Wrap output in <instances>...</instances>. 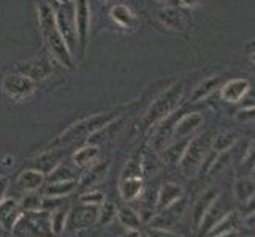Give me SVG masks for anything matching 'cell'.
I'll list each match as a JSON object with an SVG mask.
<instances>
[{
  "instance_id": "16",
  "label": "cell",
  "mask_w": 255,
  "mask_h": 237,
  "mask_svg": "<svg viewBox=\"0 0 255 237\" xmlns=\"http://www.w3.org/2000/svg\"><path fill=\"white\" fill-rule=\"evenodd\" d=\"M111 17L114 19V22L119 24L121 27H124V29H135L138 25V17L126 5L114 6L111 10Z\"/></svg>"
},
{
  "instance_id": "21",
  "label": "cell",
  "mask_w": 255,
  "mask_h": 237,
  "mask_svg": "<svg viewBox=\"0 0 255 237\" xmlns=\"http://www.w3.org/2000/svg\"><path fill=\"white\" fill-rule=\"evenodd\" d=\"M181 196V188L174 183H166L163 185L162 191H160V196H159V207L165 209L168 207L170 204H173L176 199Z\"/></svg>"
},
{
  "instance_id": "36",
  "label": "cell",
  "mask_w": 255,
  "mask_h": 237,
  "mask_svg": "<svg viewBox=\"0 0 255 237\" xmlns=\"http://www.w3.org/2000/svg\"><path fill=\"white\" fill-rule=\"evenodd\" d=\"M252 60H254V62H255V52H254V54H252Z\"/></svg>"
},
{
  "instance_id": "8",
  "label": "cell",
  "mask_w": 255,
  "mask_h": 237,
  "mask_svg": "<svg viewBox=\"0 0 255 237\" xmlns=\"http://www.w3.org/2000/svg\"><path fill=\"white\" fill-rule=\"evenodd\" d=\"M17 72L30 78L33 82L41 81V79H46L52 73V67L49 64V60L45 57H35L25 64H21L17 67Z\"/></svg>"
},
{
  "instance_id": "25",
  "label": "cell",
  "mask_w": 255,
  "mask_h": 237,
  "mask_svg": "<svg viewBox=\"0 0 255 237\" xmlns=\"http://www.w3.org/2000/svg\"><path fill=\"white\" fill-rule=\"evenodd\" d=\"M76 174L72 168H68L67 164H59L49 172V183L51 182H67V180H75Z\"/></svg>"
},
{
  "instance_id": "9",
  "label": "cell",
  "mask_w": 255,
  "mask_h": 237,
  "mask_svg": "<svg viewBox=\"0 0 255 237\" xmlns=\"http://www.w3.org/2000/svg\"><path fill=\"white\" fill-rule=\"evenodd\" d=\"M97 217H99V209L97 206H89L84 204L76 207L72 214H68V226L72 230H83V228H87L89 225H92Z\"/></svg>"
},
{
  "instance_id": "11",
  "label": "cell",
  "mask_w": 255,
  "mask_h": 237,
  "mask_svg": "<svg viewBox=\"0 0 255 237\" xmlns=\"http://www.w3.org/2000/svg\"><path fill=\"white\" fill-rule=\"evenodd\" d=\"M64 155L65 154L62 152V149H46V151L33 161L32 169H37L43 174L51 172L60 164V160L64 158Z\"/></svg>"
},
{
  "instance_id": "5",
  "label": "cell",
  "mask_w": 255,
  "mask_h": 237,
  "mask_svg": "<svg viewBox=\"0 0 255 237\" xmlns=\"http://www.w3.org/2000/svg\"><path fill=\"white\" fill-rule=\"evenodd\" d=\"M2 89L5 95L13 101H24L27 100L29 96L33 95L35 92V82L30 78H27L22 73H13L5 76L3 82H2Z\"/></svg>"
},
{
  "instance_id": "15",
  "label": "cell",
  "mask_w": 255,
  "mask_h": 237,
  "mask_svg": "<svg viewBox=\"0 0 255 237\" xmlns=\"http://www.w3.org/2000/svg\"><path fill=\"white\" fill-rule=\"evenodd\" d=\"M249 92V82L246 79H233L228 84L224 85L222 89V96L227 101H240L243 100V96Z\"/></svg>"
},
{
  "instance_id": "20",
  "label": "cell",
  "mask_w": 255,
  "mask_h": 237,
  "mask_svg": "<svg viewBox=\"0 0 255 237\" xmlns=\"http://www.w3.org/2000/svg\"><path fill=\"white\" fill-rule=\"evenodd\" d=\"M159 17L166 27L174 29V30H182L184 25H186L184 24L182 16L178 11H174L173 8H165V10H162L159 13Z\"/></svg>"
},
{
  "instance_id": "12",
  "label": "cell",
  "mask_w": 255,
  "mask_h": 237,
  "mask_svg": "<svg viewBox=\"0 0 255 237\" xmlns=\"http://www.w3.org/2000/svg\"><path fill=\"white\" fill-rule=\"evenodd\" d=\"M108 171V163L103 161V163H97V164H92L89 166V171H87L84 175L81 182L78 183V188L80 190H84L87 191L89 188L95 187L97 183H100L105 177V174H107Z\"/></svg>"
},
{
  "instance_id": "23",
  "label": "cell",
  "mask_w": 255,
  "mask_h": 237,
  "mask_svg": "<svg viewBox=\"0 0 255 237\" xmlns=\"http://www.w3.org/2000/svg\"><path fill=\"white\" fill-rule=\"evenodd\" d=\"M219 84H221V76L206 79V81H203L200 85H197V89L193 90V93H192V100H193V101H197V100L205 98V96H208L214 89H217Z\"/></svg>"
},
{
  "instance_id": "28",
  "label": "cell",
  "mask_w": 255,
  "mask_h": 237,
  "mask_svg": "<svg viewBox=\"0 0 255 237\" xmlns=\"http://www.w3.org/2000/svg\"><path fill=\"white\" fill-rule=\"evenodd\" d=\"M114 217H116V207H114V204L102 203V207L99 209V217H97V220H99L102 225H108Z\"/></svg>"
},
{
  "instance_id": "2",
  "label": "cell",
  "mask_w": 255,
  "mask_h": 237,
  "mask_svg": "<svg viewBox=\"0 0 255 237\" xmlns=\"http://www.w3.org/2000/svg\"><path fill=\"white\" fill-rule=\"evenodd\" d=\"M121 111L122 108H116V109H111L102 114H95V116H91L81 122H78V124L67 128L62 135H59L54 141L48 146V149H65L67 146L75 144L78 141H81V139H87L91 135H94L95 131L102 130L103 127H107L108 124L116 120Z\"/></svg>"
},
{
  "instance_id": "10",
  "label": "cell",
  "mask_w": 255,
  "mask_h": 237,
  "mask_svg": "<svg viewBox=\"0 0 255 237\" xmlns=\"http://www.w3.org/2000/svg\"><path fill=\"white\" fill-rule=\"evenodd\" d=\"M21 206L14 199H3L0 203V226L5 231L14 230L17 220L21 218Z\"/></svg>"
},
{
  "instance_id": "13",
  "label": "cell",
  "mask_w": 255,
  "mask_h": 237,
  "mask_svg": "<svg viewBox=\"0 0 255 237\" xmlns=\"http://www.w3.org/2000/svg\"><path fill=\"white\" fill-rule=\"evenodd\" d=\"M43 183H45V174L32 168L17 177V187L22 191H37Z\"/></svg>"
},
{
  "instance_id": "32",
  "label": "cell",
  "mask_w": 255,
  "mask_h": 237,
  "mask_svg": "<svg viewBox=\"0 0 255 237\" xmlns=\"http://www.w3.org/2000/svg\"><path fill=\"white\" fill-rule=\"evenodd\" d=\"M201 2H203V0H181V3H182V5L190 6V8L201 5Z\"/></svg>"
},
{
  "instance_id": "19",
  "label": "cell",
  "mask_w": 255,
  "mask_h": 237,
  "mask_svg": "<svg viewBox=\"0 0 255 237\" xmlns=\"http://www.w3.org/2000/svg\"><path fill=\"white\" fill-rule=\"evenodd\" d=\"M201 124V117L198 114H190V116L182 117L178 124H176V130L174 135L176 136H187L190 135L193 130H195L198 125Z\"/></svg>"
},
{
  "instance_id": "27",
  "label": "cell",
  "mask_w": 255,
  "mask_h": 237,
  "mask_svg": "<svg viewBox=\"0 0 255 237\" xmlns=\"http://www.w3.org/2000/svg\"><path fill=\"white\" fill-rule=\"evenodd\" d=\"M143 164L139 161V158H131V160L126 164L124 171H122L121 179H130V177H141Z\"/></svg>"
},
{
  "instance_id": "3",
  "label": "cell",
  "mask_w": 255,
  "mask_h": 237,
  "mask_svg": "<svg viewBox=\"0 0 255 237\" xmlns=\"http://www.w3.org/2000/svg\"><path fill=\"white\" fill-rule=\"evenodd\" d=\"M181 93H182V85H174L166 92H163L159 98L151 104V108H149L147 112L144 114L143 128L144 130L151 128L159 120H162L163 117L168 116V114L176 108V104H178V101L181 98Z\"/></svg>"
},
{
  "instance_id": "29",
  "label": "cell",
  "mask_w": 255,
  "mask_h": 237,
  "mask_svg": "<svg viewBox=\"0 0 255 237\" xmlns=\"http://www.w3.org/2000/svg\"><path fill=\"white\" fill-rule=\"evenodd\" d=\"M83 204H89V206H102L103 203V195L100 191H87L80 198Z\"/></svg>"
},
{
  "instance_id": "30",
  "label": "cell",
  "mask_w": 255,
  "mask_h": 237,
  "mask_svg": "<svg viewBox=\"0 0 255 237\" xmlns=\"http://www.w3.org/2000/svg\"><path fill=\"white\" fill-rule=\"evenodd\" d=\"M147 237H178L173 234L171 231L160 230V228H152V230H147Z\"/></svg>"
},
{
  "instance_id": "24",
  "label": "cell",
  "mask_w": 255,
  "mask_h": 237,
  "mask_svg": "<svg viewBox=\"0 0 255 237\" xmlns=\"http://www.w3.org/2000/svg\"><path fill=\"white\" fill-rule=\"evenodd\" d=\"M68 218V210L64 207L56 209L54 212L49 215V223H51V231L54 234H60L65 228V222Z\"/></svg>"
},
{
  "instance_id": "18",
  "label": "cell",
  "mask_w": 255,
  "mask_h": 237,
  "mask_svg": "<svg viewBox=\"0 0 255 237\" xmlns=\"http://www.w3.org/2000/svg\"><path fill=\"white\" fill-rule=\"evenodd\" d=\"M78 183L76 180H67V182H51L45 190V195L49 198H64L68 193L76 190Z\"/></svg>"
},
{
  "instance_id": "22",
  "label": "cell",
  "mask_w": 255,
  "mask_h": 237,
  "mask_svg": "<svg viewBox=\"0 0 255 237\" xmlns=\"http://www.w3.org/2000/svg\"><path fill=\"white\" fill-rule=\"evenodd\" d=\"M118 218L127 230H138L139 225H141V218H139V215L130 207H122L118 212Z\"/></svg>"
},
{
  "instance_id": "17",
  "label": "cell",
  "mask_w": 255,
  "mask_h": 237,
  "mask_svg": "<svg viewBox=\"0 0 255 237\" xmlns=\"http://www.w3.org/2000/svg\"><path fill=\"white\" fill-rule=\"evenodd\" d=\"M99 158V147L89 144L86 147H81L80 151H76L73 155V161L78 168H89L95 163V160Z\"/></svg>"
},
{
  "instance_id": "6",
  "label": "cell",
  "mask_w": 255,
  "mask_h": 237,
  "mask_svg": "<svg viewBox=\"0 0 255 237\" xmlns=\"http://www.w3.org/2000/svg\"><path fill=\"white\" fill-rule=\"evenodd\" d=\"M14 228H24V233H19L24 237H49L52 233L48 214H38V210L21 215Z\"/></svg>"
},
{
  "instance_id": "14",
  "label": "cell",
  "mask_w": 255,
  "mask_h": 237,
  "mask_svg": "<svg viewBox=\"0 0 255 237\" xmlns=\"http://www.w3.org/2000/svg\"><path fill=\"white\" fill-rule=\"evenodd\" d=\"M143 191V180L141 177H130V179H121L119 182V193L121 198L130 203L135 201Z\"/></svg>"
},
{
  "instance_id": "26",
  "label": "cell",
  "mask_w": 255,
  "mask_h": 237,
  "mask_svg": "<svg viewBox=\"0 0 255 237\" xmlns=\"http://www.w3.org/2000/svg\"><path fill=\"white\" fill-rule=\"evenodd\" d=\"M43 199L40 195H37L35 191H25V196L21 201V209L27 210V212H37V210L41 209Z\"/></svg>"
},
{
  "instance_id": "1",
  "label": "cell",
  "mask_w": 255,
  "mask_h": 237,
  "mask_svg": "<svg viewBox=\"0 0 255 237\" xmlns=\"http://www.w3.org/2000/svg\"><path fill=\"white\" fill-rule=\"evenodd\" d=\"M38 22L43 40H45V45L49 49L51 56L65 68H73V54L70 52L62 33L59 32L54 10L46 2H40L38 5Z\"/></svg>"
},
{
  "instance_id": "4",
  "label": "cell",
  "mask_w": 255,
  "mask_h": 237,
  "mask_svg": "<svg viewBox=\"0 0 255 237\" xmlns=\"http://www.w3.org/2000/svg\"><path fill=\"white\" fill-rule=\"evenodd\" d=\"M54 16L59 32L67 43L70 52H75L78 46V37H76V27H75V3H56Z\"/></svg>"
},
{
  "instance_id": "34",
  "label": "cell",
  "mask_w": 255,
  "mask_h": 237,
  "mask_svg": "<svg viewBox=\"0 0 255 237\" xmlns=\"http://www.w3.org/2000/svg\"><path fill=\"white\" fill-rule=\"evenodd\" d=\"M56 3H73V0H56Z\"/></svg>"
},
{
  "instance_id": "35",
  "label": "cell",
  "mask_w": 255,
  "mask_h": 237,
  "mask_svg": "<svg viewBox=\"0 0 255 237\" xmlns=\"http://www.w3.org/2000/svg\"><path fill=\"white\" fill-rule=\"evenodd\" d=\"M157 2H160V3H165V2H171V0H157Z\"/></svg>"
},
{
  "instance_id": "31",
  "label": "cell",
  "mask_w": 255,
  "mask_h": 237,
  "mask_svg": "<svg viewBox=\"0 0 255 237\" xmlns=\"http://www.w3.org/2000/svg\"><path fill=\"white\" fill-rule=\"evenodd\" d=\"M8 185H10V180H8L5 175H0V203L5 199V195L8 191Z\"/></svg>"
},
{
  "instance_id": "7",
  "label": "cell",
  "mask_w": 255,
  "mask_h": 237,
  "mask_svg": "<svg viewBox=\"0 0 255 237\" xmlns=\"http://www.w3.org/2000/svg\"><path fill=\"white\" fill-rule=\"evenodd\" d=\"M75 27H76L78 46H80L81 54H84L87 41H89V30H91V8H89V2H87V0H76Z\"/></svg>"
},
{
  "instance_id": "33",
  "label": "cell",
  "mask_w": 255,
  "mask_h": 237,
  "mask_svg": "<svg viewBox=\"0 0 255 237\" xmlns=\"http://www.w3.org/2000/svg\"><path fill=\"white\" fill-rule=\"evenodd\" d=\"M121 237H139V233L136 230H127Z\"/></svg>"
}]
</instances>
